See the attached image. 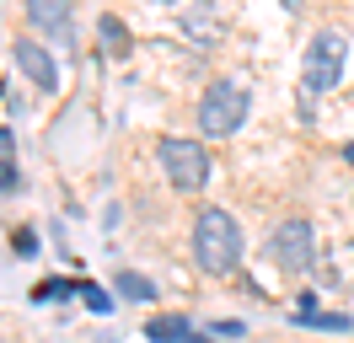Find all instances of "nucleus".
Here are the masks:
<instances>
[{
  "instance_id": "nucleus-1",
  "label": "nucleus",
  "mask_w": 354,
  "mask_h": 343,
  "mask_svg": "<svg viewBox=\"0 0 354 343\" xmlns=\"http://www.w3.org/2000/svg\"><path fill=\"white\" fill-rule=\"evenodd\" d=\"M194 257H199L204 274H236L242 268V225H236V214H225L221 204H209L199 210L194 220Z\"/></svg>"
},
{
  "instance_id": "nucleus-2",
  "label": "nucleus",
  "mask_w": 354,
  "mask_h": 343,
  "mask_svg": "<svg viewBox=\"0 0 354 343\" xmlns=\"http://www.w3.org/2000/svg\"><path fill=\"white\" fill-rule=\"evenodd\" d=\"M156 156H161V172H167V183H172L177 193H199L204 183H209V156H204L199 140L167 134V140L156 145Z\"/></svg>"
},
{
  "instance_id": "nucleus-3",
  "label": "nucleus",
  "mask_w": 354,
  "mask_h": 343,
  "mask_svg": "<svg viewBox=\"0 0 354 343\" xmlns=\"http://www.w3.org/2000/svg\"><path fill=\"white\" fill-rule=\"evenodd\" d=\"M268 257H274L279 274H306L311 263H317V231H311L306 214H290V220L274 225V236H268Z\"/></svg>"
},
{
  "instance_id": "nucleus-4",
  "label": "nucleus",
  "mask_w": 354,
  "mask_h": 343,
  "mask_svg": "<svg viewBox=\"0 0 354 343\" xmlns=\"http://www.w3.org/2000/svg\"><path fill=\"white\" fill-rule=\"evenodd\" d=\"M247 118V86L242 81H215L209 91L199 97V129L209 140H225V134H236Z\"/></svg>"
},
{
  "instance_id": "nucleus-5",
  "label": "nucleus",
  "mask_w": 354,
  "mask_h": 343,
  "mask_svg": "<svg viewBox=\"0 0 354 343\" xmlns=\"http://www.w3.org/2000/svg\"><path fill=\"white\" fill-rule=\"evenodd\" d=\"M344 75V38L338 33H317L306 43V70H301V86L306 91H333Z\"/></svg>"
},
{
  "instance_id": "nucleus-6",
  "label": "nucleus",
  "mask_w": 354,
  "mask_h": 343,
  "mask_svg": "<svg viewBox=\"0 0 354 343\" xmlns=\"http://www.w3.org/2000/svg\"><path fill=\"white\" fill-rule=\"evenodd\" d=\"M11 54H17V70H22L32 86H59V64H54V54H48L44 43H32V38H17L11 43Z\"/></svg>"
},
{
  "instance_id": "nucleus-7",
  "label": "nucleus",
  "mask_w": 354,
  "mask_h": 343,
  "mask_svg": "<svg viewBox=\"0 0 354 343\" xmlns=\"http://www.w3.org/2000/svg\"><path fill=\"white\" fill-rule=\"evenodd\" d=\"M27 21H32V27H48V33H65L70 0H27Z\"/></svg>"
},
{
  "instance_id": "nucleus-8",
  "label": "nucleus",
  "mask_w": 354,
  "mask_h": 343,
  "mask_svg": "<svg viewBox=\"0 0 354 343\" xmlns=\"http://www.w3.org/2000/svg\"><path fill=\"white\" fill-rule=\"evenodd\" d=\"M295 322H301V327H317V333H349L354 327L344 311H317V306H295Z\"/></svg>"
},
{
  "instance_id": "nucleus-9",
  "label": "nucleus",
  "mask_w": 354,
  "mask_h": 343,
  "mask_svg": "<svg viewBox=\"0 0 354 343\" xmlns=\"http://www.w3.org/2000/svg\"><path fill=\"white\" fill-rule=\"evenodd\" d=\"M183 333H194L183 311H177V317H151V322H145V338H151V343H177Z\"/></svg>"
},
{
  "instance_id": "nucleus-10",
  "label": "nucleus",
  "mask_w": 354,
  "mask_h": 343,
  "mask_svg": "<svg viewBox=\"0 0 354 343\" xmlns=\"http://www.w3.org/2000/svg\"><path fill=\"white\" fill-rule=\"evenodd\" d=\"M113 290L124 300H156V284L145 274H134V268H118V279H113Z\"/></svg>"
},
{
  "instance_id": "nucleus-11",
  "label": "nucleus",
  "mask_w": 354,
  "mask_h": 343,
  "mask_svg": "<svg viewBox=\"0 0 354 343\" xmlns=\"http://www.w3.org/2000/svg\"><path fill=\"white\" fill-rule=\"evenodd\" d=\"M65 295H81V279H44V284L32 290V300H38V306H48V300H65Z\"/></svg>"
},
{
  "instance_id": "nucleus-12",
  "label": "nucleus",
  "mask_w": 354,
  "mask_h": 343,
  "mask_svg": "<svg viewBox=\"0 0 354 343\" xmlns=\"http://www.w3.org/2000/svg\"><path fill=\"white\" fill-rule=\"evenodd\" d=\"M97 33L108 38V54H124V48H129V33H124V21H118V17H102V21H97Z\"/></svg>"
},
{
  "instance_id": "nucleus-13",
  "label": "nucleus",
  "mask_w": 354,
  "mask_h": 343,
  "mask_svg": "<svg viewBox=\"0 0 354 343\" xmlns=\"http://www.w3.org/2000/svg\"><path fill=\"white\" fill-rule=\"evenodd\" d=\"M81 300H86L91 311H102V317H108V311H113V300H108V290H102V284H91V279H81Z\"/></svg>"
},
{
  "instance_id": "nucleus-14",
  "label": "nucleus",
  "mask_w": 354,
  "mask_h": 343,
  "mask_svg": "<svg viewBox=\"0 0 354 343\" xmlns=\"http://www.w3.org/2000/svg\"><path fill=\"white\" fill-rule=\"evenodd\" d=\"M11 247H17V252H22V257H32V252H38V236H32V231H27V225H22V231L11 236Z\"/></svg>"
},
{
  "instance_id": "nucleus-15",
  "label": "nucleus",
  "mask_w": 354,
  "mask_h": 343,
  "mask_svg": "<svg viewBox=\"0 0 354 343\" xmlns=\"http://www.w3.org/2000/svg\"><path fill=\"white\" fill-rule=\"evenodd\" d=\"M17 183H22V177H17V167H11V161H0V188H17Z\"/></svg>"
},
{
  "instance_id": "nucleus-16",
  "label": "nucleus",
  "mask_w": 354,
  "mask_h": 343,
  "mask_svg": "<svg viewBox=\"0 0 354 343\" xmlns=\"http://www.w3.org/2000/svg\"><path fill=\"white\" fill-rule=\"evenodd\" d=\"M177 343H209V338H204V333H183Z\"/></svg>"
},
{
  "instance_id": "nucleus-17",
  "label": "nucleus",
  "mask_w": 354,
  "mask_h": 343,
  "mask_svg": "<svg viewBox=\"0 0 354 343\" xmlns=\"http://www.w3.org/2000/svg\"><path fill=\"white\" fill-rule=\"evenodd\" d=\"M0 150H11V129H0Z\"/></svg>"
},
{
  "instance_id": "nucleus-18",
  "label": "nucleus",
  "mask_w": 354,
  "mask_h": 343,
  "mask_svg": "<svg viewBox=\"0 0 354 343\" xmlns=\"http://www.w3.org/2000/svg\"><path fill=\"white\" fill-rule=\"evenodd\" d=\"M279 6H285V11H295V6H301V0H279Z\"/></svg>"
},
{
  "instance_id": "nucleus-19",
  "label": "nucleus",
  "mask_w": 354,
  "mask_h": 343,
  "mask_svg": "<svg viewBox=\"0 0 354 343\" xmlns=\"http://www.w3.org/2000/svg\"><path fill=\"white\" fill-rule=\"evenodd\" d=\"M349 161H354V145H349Z\"/></svg>"
},
{
  "instance_id": "nucleus-20",
  "label": "nucleus",
  "mask_w": 354,
  "mask_h": 343,
  "mask_svg": "<svg viewBox=\"0 0 354 343\" xmlns=\"http://www.w3.org/2000/svg\"><path fill=\"white\" fill-rule=\"evenodd\" d=\"M199 6H204V0H199Z\"/></svg>"
}]
</instances>
